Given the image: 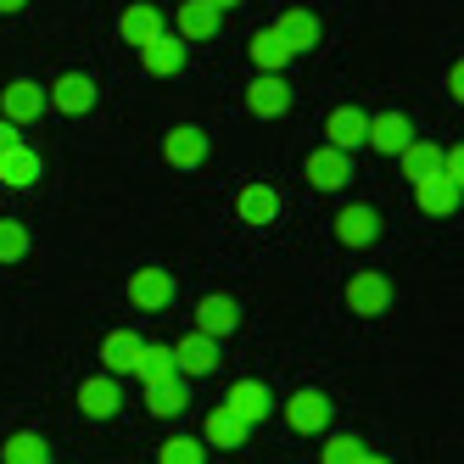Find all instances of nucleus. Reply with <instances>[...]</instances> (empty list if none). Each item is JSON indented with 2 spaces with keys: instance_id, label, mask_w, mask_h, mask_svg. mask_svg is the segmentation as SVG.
Segmentation results:
<instances>
[{
  "instance_id": "423d86ee",
  "label": "nucleus",
  "mask_w": 464,
  "mask_h": 464,
  "mask_svg": "<svg viewBox=\"0 0 464 464\" xmlns=\"http://www.w3.org/2000/svg\"><path fill=\"white\" fill-rule=\"evenodd\" d=\"M140 68H146L151 79L179 73V68H185V40H179V34H157V40H146V45H140Z\"/></svg>"
},
{
  "instance_id": "7ed1b4c3",
  "label": "nucleus",
  "mask_w": 464,
  "mask_h": 464,
  "mask_svg": "<svg viewBox=\"0 0 464 464\" xmlns=\"http://www.w3.org/2000/svg\"><path fill=\"white\" fill-rule=\"evenodd\" d=\"M169 296H174V275H169V269H140V275H129V303H135L140 314L169 308Z\"/></svg>"
},
{
  "instance_id": "f03ea898",
  "label": "nucleus",
  "mask_w": 464,
  "mask_h": 464,
  "mask_svg": "<svg viewBox=\"0 0 464 464\" xmlns=\"http://www.w3.org/2000/svg\"><path fill=\"white\" fill-rule=\"evenodd\" d=\"M174 370H179L185 381L213 375V370H218V342H213V336H202V330H190V336L174 347Z\"/></svg>"
},
{
  "instance_id": "6e6552de",
  "label": "nucleus",
  "mask_w": 464,
  "mask_h": 464,
  "mask_svg": "<svg viewBox=\"0 0 464 464\" xmlns=\"http://www.w3.org/2000/svg\"><path fill=\"white\" fill-rule=\"evenodd\" d=\"M162 157L174 162V169H202V157H208V135L196 123H179L169 129V140H162Z\"/></svg>"
},
{
  "instance_id": "39448f33",
  "label": "nucleus",
  "mask_w": 464,
  "mask_h": 464,
  "mask_svg": "<svg viewBox=\"0 0 464 464\" xmlns=\"http://www.w3.org/2000/svg\"><path fill=\"white\" fill-rule=\"evenodd\" d=\"M363 135H370V118H363L358 107H336L324 118V146H336V151H358Z\"/></svg>"
},
{
  "instance_id": "bb28decb",
  "label": "nucleus",
  "mask_w": 464,
  "mask_h": 464,
  "mask_svg": "<svg viewBox=\"0 0 464 464\" xmlns=\"http://www.w3.org/2000/svg\"><path fill=\"white\" fill-rule=\"evenodd\" d=\"M190 403V397H185V375H169V381H151L146 386V409L151 414H179Z\"/></svg>"
},
{
  "instance_id": "a878e982",
  "label": "nucleus",
  "mask_w": 464,
  "mask_h": 464,
  "mask_svg": "<svg viewBox=\"0 0 464 464\" xmlns=\"http://www.w3.org/2000/svg\"><path fill=\"white\" fill-rule=\"evenodd\" d=\"M252 62H257L263 73H280L285 62H291V45L275 34V28H257V34H252Z\"/></svg>"
},
{
  "instance_id": "dca6fc26",
  "label": "nucleus",
  "mask_w": 464,
  "mask_h": 464,
  "mask_svg": "<svg viewBox=\"0 0 464 464\" xmlns=\"http://www.w3.org/2000/svg\"><path fill=\"white\" fill-rule=\"evenodd\" d=\"M45 112V90L34 84V79H17V84H6V112H0V118H6V123H34Z\"/></svg>"
},
{
  "instance_id": "a211bd4d",
  "label": "nucleus",
  "mask_w": 464,
  "mask_h": 464,
  "mask_svg": "<svg viewBox=\"0 0 464 464\" xmlns=\"http://www.w3.org/2000/svg\"><path fill=\"white\" fill-rule=\"evenodd\" d=\"M269 403H275V397L269 392H263L257 381H236V386H229V397H224V409L229 414H236V420H263V414H269Z\"/></svg>"
},
{
  "instance_id": "5701e85b",
  "label": "nucleus",
  "mask_w": 464,
  "mask_h": 464,
  "mask_svg": "<svg viewBox=\"0 0 464 464\" xmlns=\"http://www.w3.org/2000/svg\"><path fill=\"white\" fill-rule=\"evenodd\" d=\"M397 157H403V179L409 185H420V179H430L442 169V146H430V140H409Z\"/></svg>"
},
{
  "instance_id": "4c0bfd02",
  "label": "nucleus",
  "mask_w": 464,
  "mask_h": 464,
  "mask_svg": "<svg viewBox=\"0 0 464 464\" xmlns=\"http://www.w3.org/2000/svg\"><path fill=\"white\" fill-rule=\"evenodd\" d=\"M45 464H51V459H45Z\"/></svg>"
},
{
  "instance_id": "4468645a",
  "label": "nucleus",
  "mask_w": 464,
  "mask_h": 464,
  "mask_svg": "<svg viewBox=\"0 0 464 464\" xmlns=\"http://www.w3.org/2000/svg\"><path fill=\"white\" fill-rule=\"evenodd\" d=\"M174 28H179V40H185V45H196V40H213V34H218V12L208 6V0H179Z\"/></svg>"
},
{
  "instance_id": "b1692460",
  "label": "nucleus",
  "mask_w": 464,
  "mask_h": 464,
  "mask_svg": "<svg viewBox=\"0 0 464 464\" xmlns=\"http://www.w3.org/2000/svg\"><path fill=\"white\" fill-rule=\"evenodd\" d=\"M336 236H342L347 246H370V241L381 236V218H375L370 208H342V218H336Z\"/></svg>"
},
{
  "instance_id": "f8f14e48",
  "label": "nucleus",
  "mask_w": 464,
  "mask_h": 464,
  "mask_svg": "<svg viewBox=\"0 0 464 464\" xmlns=\"http://www.w3.org/2000/svg\"><path fill=\"white\" fill-rule=\"evenodd\" d=\"M347 303H353V314H386L392 308V285H386V275H353L347 280Z\"/></svg>"
},
{
  "instance_id": "f3484780",
  "label": "nucleus",
  "mask_w": 464,
  "mask_h": 464,
  "mask_svg": "<svg viewBox=\"0 0 464 464\" xmlns=\"http://www.w3.org/2000/svg\"><path fill=\"white\" fill-rule=\"evenodd\" d=\"M118 403H123V397H118V381H112V375H90V381L79 386V409H84L90 420H112Z\"/></svg>"
},
{
  "instance_id": "cd10ccee",
  "label": "nucleus",
  "mask_w": 464,
  "mask_h": 464,
  "mask_svg": "<svg viewBox=\"0 0 464 464\" xmlns=\"http://www.w3.org/2000/svg\"><path fill=\"white\" fill-rule=\"evenodd\" d=\"M135 375H140V386H151V381H169V375H179L174 370V347H140V358H135Z\"/></svg>"
},
{
  "instance_id": "e433bc0d",
  "label": "nucleus",
  "mask_w": 464,
  "mask_h": 464,
  "mask_svg": "<svg viewBox=\"0 0 464 464\" xmlns=\"http://www.w3.org/2000/svg\"><path fill=\"white\" fill-rule=\"evenodd\" d=\"M208 6H213V12H229V6H241V0H208Z\"/></svg>"
},
{
  "instance_id": "72a5a7b5",
  "label": "nucleus",
  "mask_w": 464,
  "mask_h": 464,
  "mask_svg": "<svg viewBox=\"0 0 464 464\" xmlns=\"http://www.w3.org/2000/svg\"><path fill=\"white\" fill-rule=\"evenodd\" d=\"M12 146H23V129L0 118V151H12Z\"/></svg>"
},
{
  "instance_id": "4be33fe9",
  "label": "nucleus",
  "mask_w": 464,
  "mask_h": 464,
  "mask_svg": "<svg viewBox=\"0 0 464 464\" xmlns=\"http://www.w3.org/2000/svg\"><path fill=\"white\" fill-rule=\"evenodd\" d=\"M236 213H241L246 224H275V218H280V196H275L269 185H246V190L236 196Z\"/></svg>"
},
{
  "instance_id": "0eeeda50",
  "label": "nucleus",
  "mask_w": 464,
  "mask_h": 464,
  "mask_svg": "<svg viewBox=\"0 0 464 464\" xmlns=\"http://www.w3.org/2000/svg\"><path fill=\"white\" fill-rule=\"evenodd\" d=\"M285 425H291V430H303V437H319V430L330 425L324 392H296L291 403H285Z\"/></svg>"
},
{
  "instance_id": "9b49d317",
  "label": "nucleus",
  "mask_w": 464,
  "mask_h": 464,
  "mask_svg": "<svg viewBox=\"0 0 464 464\" xmlns=\"http://www.w3.org/2000/svg\"><path fill=\"white\" fill-rule=\"evenodd\" d=\"M246 107H252L257 118H280V112L291 107V84H285L280 73H257L252 90H246Z\"/></svg>"
},
{
  "instance_id": "c9c22d12",
  "label": "nucleus",
  "mask_w": 464,
  "mask_h": 464,
  "mask_svg": "<svg viewBox=\"0 0 464 464\" xmlns=\"http://www.w3.org/2000/svg\"><path fill=\"white\" fill-rule=\"evenodd\" d=\"M28 6V0H0V12H23Z\"/></svg>"
},
{
  "instance_id": "aec40b11",
  "label": "nucleus",
  "mask_w": 464,
  "mask_h": 464,
  "mask_svg": "<svg viewBox=\"0 0 464 464\" xmlns=\"http://www.w3.org/2000/svg\"><path fill=\"white\" fill-rule=\"evenodd\" d=\"M40 179V151L34 146H12V151H0V185H34Z\"/></svg>"
},
{
  "instance_id": "9d476101",
  "label": "nucleus",
  "mask_w": 464,
  "mask_h": 464,
  "mask_svg": "<svg viewBox=\"0 0 464 464\" xmlns=\"http://www.w3.org/2000/svg\"><path fill=\"white\" fill-rule=\"evenodd\" d=\"M409 140H414V129H409L403 112H375V118H370V135H363V146H375V151H386V157H397Z\"/></svg>"
},
{
  "instance_id": "393cba45",
  "label": "nucleus",
  "mask_w": 464,
  "mask_h": 464,
  "mask_svg": "<svg viewBox=\"0 0 464 464\" xmlns=\"http://www.w3.org/2000/svg\"><path fill=\"white\" fill-rule=\"evenodd\" d=\"M202 437H208L213 448H241V442H246V420H236V414L218 403V409L208 414V425H202Z\"/></svg>"
},
{
  "instance_id": "ddd939ff",
  "label": "nucleus",
  "mask_w": 464,
  "mask_h": 464,
  "mask_svg": "<svg viewBox=\"0 0 464 464\" xmlns=\"http://www.w3.org/2000/svg\"><path fill=\"white\" fill-rule=\"evenodd\" d=\"M236 324H241V308L229 303V296H202V303H196V330H202V336L224 342Z\"/></svg>"
},
{
  "instance_id": "c756f323",
  "label": "nucleus",
  "mask_w": 464,
  "mask_h": 464,
  "mask_svg": "<svg viewBox=\"0 0 464 464\" xmlns=\"http://www.w3.org/2000/svg\"><path fill=\"white\" fill-rule=\"evenodd\" d=\"M202 442H196V437H169V442H162L157 448V464H202Z\"/></svg>"
},
{
  "instance_id": "2eb2a0df",
  "label": "nucleus",
  "mask_w": 464,
  "mask_h": 464,
  "mask_svg": "<svg viewBox=\"0 0 464 464\" xmlns=\"http://www.w3.org/2000/svg\"><path fill=\"white\" fill-rule=\"evenodd\" d=\"M275 34L291 45V56H296V51H314V45H319V17L303 12V6H291V12L275 17Z\"/></svg>"
},
{
  "instance_id": "20e7f679",
  "label": "nucleus",
  "mask_w": 464,
  "mask_h": 464,
  "mask_svg": "<svg viewBox=\"0 0 464 464\" xmlns=\"http://www.w3.org/2000/svg\"><path fill=\"white\" fill-rule=\"evenodd\" d=\"M308 185L314 190H342L347 179H353V162H347V151H336V146H319L314 157H308Z\"/></svg>"
},
{
  "instance_id": "f704fd0d",
  "label": "nucleus",
  "mask_w": 464,
  "mask_h": 464,
  "mask_svg": "<svg viewBox=\"0 0 464 464\" xmlns=\"http://www.w3.org/2000/svg\"><path fill=\"white\" fill-rule=\"evenodd\" d=\"M358 464H392V459H381V453H358Z\"/></svg>"
},
{
  "instance_id": "473e14b6",
  "label": "nucleus",
  "mask_w": 464,
  "mask_h": 464,
  "mask_svg": "<svg viewBox=\"0 0 464 464\" xmlns=\"http://www.w3.org/2000/svg\"><path fill=\"white\" fill-rule=\"evenodd\" d=\"M437 174H442L448 185H459V179H464V151H459V146H453V151H442V169H437Z\"/></svg>"
},
{
  "instance_id": "c85d7f7f",
  "label": "nucleus",
  "mask_w": 464,
  "mask_h": 464,
  "mask_svg": "<svg viewBox=\"0 0 464 464\" xmlns=\"http://www.w3.org/2000/svg\"><path fill=\"white\" fill-rule=\"evenodd\" d=\"M0 459L6 464H45V442L34 437V430H17V437H6V448H0Z\"/></svg>"
},
{
  "instance_id": "412c9836",
  "label": "nucleus",
  "mask_w": 464,
  "mask_h": 464,
  "mask_svg": "<svg viewBox=\"0 0 464 464\" xmlns=\"http://www.w3.org/2000/svg\"><path fill=\"white\" fill-rule=\"evenodd\" d=\"M140 347H146V342L135 336V330H107V342H102V363H107L112 375H123V370H135Z\"/></svg>"
},
{
  "instance_id": "7c9ffc66",
  "label": "nucleus",
  "mask_w": 464,
  "mask_h": 464,
  "mask_svg": "<svg viewBox=\"0 0 464 464\" xmlns=\"http://www.w3.org/2000/svg\"><path fill=\"white\" fill-rule=\"evenodd\" d=\"M28 252V229L17 218H0V263H17Z\"/></svg>"
},
{
  "instance_id": "f257e3e1",
  "label": "nucleus",
  "mask_w": 464,
  "mask_h": 464,
  "mask_svg": "<svg viewBox=\"0 0 464 464\" xmlns=\"http://www.w3.org/2000/svg\"><path fill=\"white\" fill-rule=\"evenodd\" d=\"M45 107L68 112V118H84V112L95 107V79H84V73H62V79L45 90Z\"/></svg>"
},
{
  "instance_id": "1a4fd4ad",
  "label": "nucleus",
  "mask_w": 464,
  "mask_h": 464,
  "mask_svg": "<svg viewBox=\"0 0 464 464\" xmlns=\"http://www.w3.org/2000/svg\"><path fill=\"white\" fill-rule=\"evenodd\" d=\"M118 34H123V45H146V40H157L162 34V12L151 6V0H135V6H123V17H118Z\"/></svg>"
},
{
  "instance_id": "2f4dec72",
  "label": "nucleus",
  "mask_w": 464,
  "mask_h": 464,
  "mask_svg": "<svg viewBox=\"0 0 464 464\" xmlns=\"http://www.w3.org/2000/svg\"><path fill=\"white\" fill-rule=\"evenodd\" d=\"M358 453H363V442H358V437H330L319 464H358Z\"/></svg>"
},
{
  "instance_id": "6ab92c4d",
  "label": "nucleus",
  "mask_w": 464,
  "mask_h": 464,
  "mask_svg": "<svg viewBox=\"0 0 464 464\" xmlns=\"http://www.w3.org/2000/svg\"><path fill=\"white\" fill-rule=\"evenodd\" d=\"M414 202H420V213H430V218H448V213L459 208V185H448L442 174H430V179L414 185Z\"/></svg>"
}]
</instances>
